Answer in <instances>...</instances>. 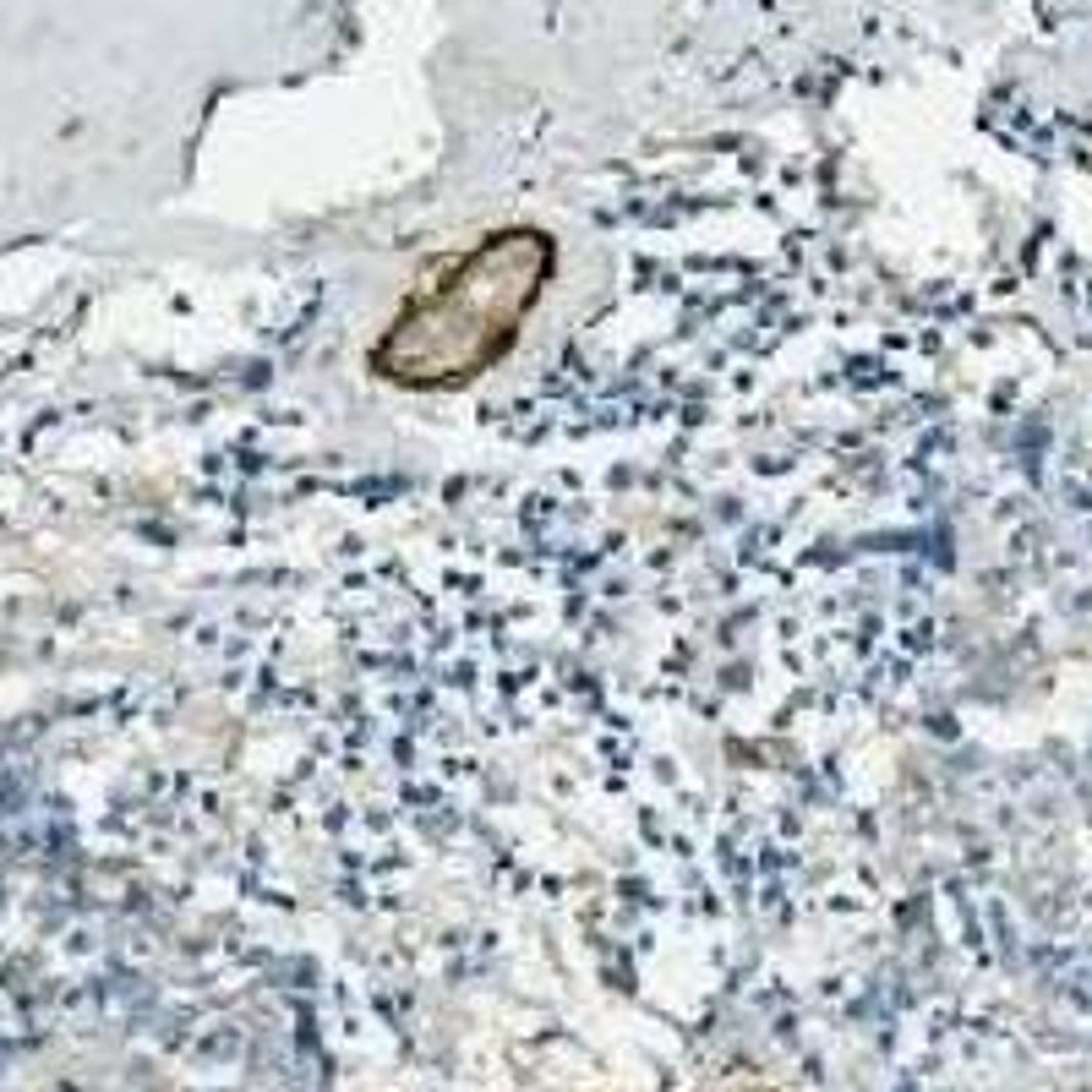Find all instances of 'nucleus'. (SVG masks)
Wrapping results in <instances>:
<instances>
[{"instance_id":"f257e3e1","label":"nucleus","mask_w":1092,"mask_h":1092,"mask_svg":"<svg viewBox=\"0 0 1092 1092\" xmlns=\"http://www.w3.org/2000/svg\"><path fill=\"white\" fill-rule=\"evenodd\" d=\"M547 274L552 241L541 230L486 235L393 312L367 355L372 372L399 388H454L481 377L509 355Z\"/></svg>"}]
</instances>
